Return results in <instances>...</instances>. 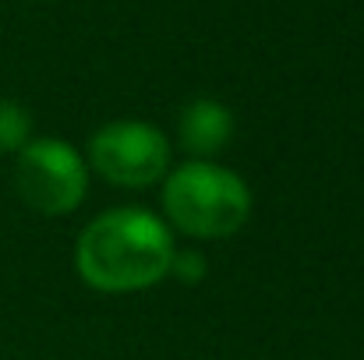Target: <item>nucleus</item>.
I'll return each mask as SVG.
<instances>
[{"mask_svg":"<svg viewBox=\"0 0 364 360\" xmlns=\"http://www.w3.org/2000/svg\"><path fill=\"white\" fill-rule=\"evenodd\" d=\"M173 251L170 227L149 209H110L82 230L75 265L100 293H134L166 279Z\"/></svg>","mask_w":364,"mask_h":360,"instance_id":"nucleus-1","label":"nucleus"},{"mask_svg":"<svg viewBox=\"0 0 364 360\" xmlns=\"http://www.w3.org/2000/svg\"><path fill=\"white\" fill-rule=\"evenodd\" d=\"M163 209L173 230L195 240H223L247 223L251 191L234 170L209 159H191L166 177Z\"/></svg>","mask_w":364,"mask_h":360,"instance_id":"nucleus-2","label":"nucleus"},{"mask_svg":"<svg viewBox=\"0 0 364 360\" xmlns=\"http://www.w3.org/2000/svg\"><path fill=\"white\" fill-rule=\"evenodd\" d=\"M14 191L43 216H68L85 202L89 166L75 145L60 138H32L18 152Z\"/></svg>","mask_w":364,"mask_h":360,"instance_id":"nucleus-3","label":"nucleus"},{"mask_svg":"<svg viewBox=\"0 0 364 360\" xmlns=\"http://www.w3.org/2000/svg\"><path fill=\"white\" fill-rule=\"evenodd\" d=\"M89 163L117 187H152L170 170V141L145 120H114L92 134Z\"/></svg>","mask_w":364,"mask_h":360,"instance_id":"nucleus-4","label":"nucleus"},{"mask_svg":"<svg viewBox=\"0 0 364 360\" xmlns=\"http://www.w3.org/2000/svg\"><path fill=\"white\" fill-rule=\"evenodd\" d=\"M177 134L184 152H191L195 159H209L216 152H223L234 138V114L216 103V99H195L181 110L177 117Z\"/></svg>","mask_w":364,"mask_h":360,"instance_id":"nucleus-5","label":"nucleus"},{"mask_svg":"<svg viewBox=\"0 0 364 360\" xmlns=\"http://www.w3.org/2000/svg\"><path fill=\"white\" fill-rule=\"evenodd\" d=\"M32 141V117L21 103L0 99V156H18Z\"/></svg>","mask_w":364,"mask_h":360,"instance_id":"nucleus-6","label":"nucleus"},{"mask_svg":"<svg viewBox=\"0 0 364 360\" xmlns=\"http://www.w3.org/2000/svg\"><path fill=\"white\" fill-rule=\"evenodd\" d=\"M205 272H209L205 254H202V251H195V247H188V251H173V258H170V272H166V276H173L177 283L195 286V283H202V279H205Z\"/></svg>","mask_w":364,"mask_h":360,"instance_id":"nucleus-7","label":"nucleus"}]
</instances>
